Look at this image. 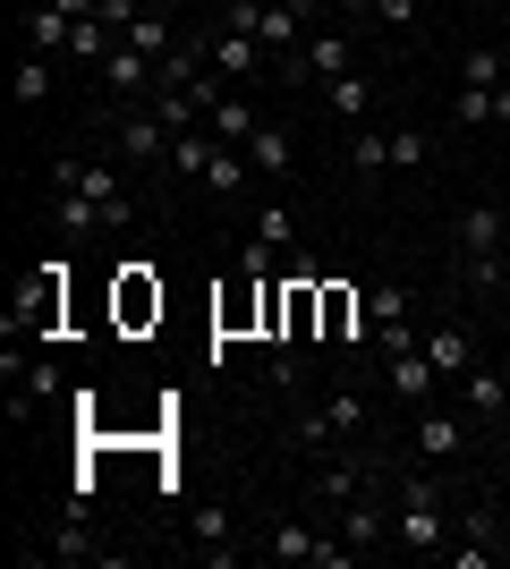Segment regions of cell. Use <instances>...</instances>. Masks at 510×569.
<instances>
[{"label": "cell", "mask_w": 510, "mask_h": 569, "mask_svg": "<svg viewBox=\"0 0 510 569\" xmlns=\"http://www.w3.org/2000/svg\"><path fill=\"white\" fill-rule=\"evenodd\" d=\"M51 196H86L102 213V230H128L137 221V196H128V162L120 153H60L51 162Z\"/></svg>", "instance_id": "1"}, {"label": "cell", "mask_w": 510, "mask_h": 569, "mask_svg": "<svg viewBox=\"0 0 510 569\" xmlns=\"http://www.w3.org/2000/svg\"><path fill=\"white\" fill-rule=\"evenodd\" d=\"M391 545H409V552H426V561H442L451 519H442L434 476H400V485H391Z\"/></svg>", "instance_id": "2"}, {"label": "cell", "mask_w": 510, "mask_h": 569, "mask_svg": "<svg viewBox=\"0 0 510 569\" xmlns=\"http://www.w3.org/2000/svg\"><path fill=\"white\" fill-rule=\"evenodd\" d=\"M510 221L493 213V204H468L460 213V272H468V289H493V281H510Z\"/></svg>", "instance_id": "3"}, {"label": "cell", "mask_w": 510, "mask_h": 569, "mask_svg": "<svg viewBox=\"0 0 510 569\" xmlns=\"http://www.w3.org/2000/svg\"><path fill=\"white\" fill-rule=\"evenodd\" d=\"M111 153H120L128 170H153V162H170V128L137 102V111H111Z\"/></svg>", "instance_id": "4"}, {"label": "cell", "mask_w": 510, "mask_h": 569, "mask_svg": "<svg viewBox=\"0 0 510 569\" xmlns=\"http://www.w3.org/2000/svg\"><path fill=\"white\" fill-rule=\"evenodd\" d=\"M366 323H374V340H366L374 357H391V349H417L409 289H400V281H374V289H366Z\"/></svg>", "instance_id": "5"}, {"label": "cell", "mask_w": 510, "mask_h": 569, "mask_svg": "<svg viewBox=\"0 0 510 569\" xmlns=\"http://www.w3.org/2000/svg\"><path fill=\"white\" fill-rule=\"evenodd\" d=\"M468 451V417L460 408H417V459H426V468H451V459Z\"/></svg>", "instance_id": "6"}, {"label": "cell", "mask_w": 510, "mask_h": 569, "mask_svg": "<svg viewBox=\"0 0 510 569\" xmlns=\"http://www.w3.org/2000/svg\"><path fill=\"white\" fill-rule=\"evenodd\" d=\"M383 375H391V400H409V408H426L434 400V357H426V340H417V349H391L383 357Z\"/></svg>", "instance_id": "7"}, {"label": "cell", "mask_w": 510, "mask_h": 569, "mask_svg": "<svg viewBox=\"0 0 510 569\" xmlns=\"http://www.w3.org/2000/svg\"><path fill=\"white\" fill-rule=\"evenodd\" d=\"M69 34H77V18L60 9V0H34V9H26V51H34V60H60Z\"/></svg>", "instance_id": "8"}, {"label": "cell", "mask_w": 510, "mask_h": 569, "mask_svg": "<svg viewBox=\"0 0 510 569\" xmlns=\"http://www.w3.org/2000/svg\"><path fill=\"white\" fill-rule=\"evenodd\" d=\"M264 60H272V51L256 43V34H239V26H221V34H213V69L221 77H272Z\"/></svg>", "instance_id": "9"}, {"label": "cell", "mask_w": 510, "mask_h": 569, "mask_svg": "<svg viewBox=\"0 0 510 569\" xmlns=\"http://www.w3.org/2000/svg\"><path fill=\"white\" fill-rule=\"evenodd\" d=\"M460 408H468V417H502V408H510V375H502V366H468V375H460Z\"/></svg>", "instance_id": "10"}, {"label": "cell", "mask_w": 510, "mask_h": 569, "mask_svg": "<svg viewBox=\"0 0 510 569\" xmlns=\"http://www.w3.org/2000/svg\"><path fill=\"white\" fill-rule=\"evenodd\" d=\"M340 536H349V552H374V545H391V510L358 493L349 510H340Z\"/></svg>", "instance_id": "11"}, {"label": "cell", "mask_w": 510, "mask_h": 569, "mask_svg": "<svg viewBox=\"0 0 510 569\" xmlns=\"http://www.w3.org/2000/svg\"><path fill=\"white\" fill-rule=\"evenodd\" d=\"M332 442H340V426H332V408H290V451H307V459H332Z\"/></svg>", "instance_id": "12"}, {"label": "cell", "mask_w": 510, "mask_h": 569, "mask_svg": "<svg viewBox=\"0 0 510 569\" xmlns=\"http://www.w3.org/2000/svg\"><path fill=\"white\" fill-rule=\"evenodd\" d=\"M239 153H247V162H256V179H290V162H298L290 128H256V137H247Z\"/></svg>", "instance_id": "13"}, {"label": "cell", "mask_w": 510, "mask_h": 569, "mask_svg": "<svg viewBox=\"0 0 510 569\" xmlns=\"http://www.w3.org/2000/svg\"><path fill=\"white\" fill-rule=\"evenodd\" d=\"M34 561H94V527H86V510H69V519L51 527L43 545H34Z\"/></svg>", "instance_id": "14"}, {"label": "cell", "mask_w": 510, "mask_h": 569, "mask_svg": "<svg viewBox=\"0 0 510 569\" xmlns=\"http://www.w3.org/2000/svg\"><path fill=\"white\" fill-rule=\"evenodd\" d=\"M426 357H434V375L451 382V391H460V375H468V366H477V340H468L460 323H442V332L426 340Z\"/></svg>", "instance_id": "15"}, {"label": "cell", "mask_w": 510, "mask_h": 569, "mask_svg": "<svg viewBox=\"0 0 510 569\" xmlns=\"http://www.w3.org/2000/svg\"><path fill=\"white\" fill-rule=\"evenodd\" d=\"M358 493H366V468H358V459H316V501L349 510Z\"/></svg>", "instance_id": "16"}, {"label": "cell", "mask_w": 510, "mask_h": 569, "mask_svg": "<svg viewBox=\"0 0 510 569\" xmlns=\"http://www.w3.org/2000/svg\"><path fill=\"white\" fill-rule=\"evenodd\" d=\"M204 128H213L221 144H247L264 119H256V102H247V94H230V86H221V102H213V119H204Z\"/></svg>", "instance_id": "17"}, {"label": "cell", "mask_w": 510, "mask_h": 569, "mask_svg": "<svg viewBox=\"0 0 510 569\" xmlns=\"http://www.w3.org/2000/svg\"><path fill=\"white\" fill-rule=\"evenodd\" d=\"M196 552H204V561H239V545H230V536H239V527H230V510H196Z\"/></svg>", "instance_id": "18"}, {"label": "cell", "mask_w": 510, "mask_h": 569, "mask_svg": "<svg viewBox=\"0 0 510 569\" xmlns=\"http://www.w3.org/2000/svg\"><path fill=\"white\" fill-rule=\"evenodd\" d=\"M323 102H332L340 119H366V102H374V77H358V69L332 77V86H323Z\"/></svg>", "instance_id": "19"}, {"label": "cell", "mask_w": 510, "mask_h": 569, "mask_svg": "<svg viewBox=\"0 0 510 569\" xmlns=\"http://www.w3.org/2000/svg\"><path fill=\"white\" fill-rule=\"evenodd\" d=\"M128 43L146 51V60H162V51H179V34H170V9H146V18L128 26Z\"/></svg>", "instance_id": "20"}, {"label": "cell", "mask_w": 510, "mask_h": 569, "mask_svg": "<svg viewBox=\"0 0 510 569\" xmlns=\"http://www.w3.org/2000/svg\"><path fill=\"white\" fill-rule=\"evenodd\" d=\"M170 170H179V179H204V170H213V137H170Z\"/></svg>", "instance_id": "21"}, {"label": "cell", "mask_w": 510, "mask_h": 569, "mask_svg": "<svg viewBox=\"0 0 510 569\" xmlns=\"http://www.w3.org/2000/svg\"><path fill=\"white\" fill-rule=\"evenodd\" d=\"M502 77L510 69H502V51H493V43H468L460 51V86H502Z\"/></svg>", "instance_id": "22"}, {"label": "cell", "mask_w": 510, "mask_h": 569, "mask_svg": "<svg viewBox=\"0 0 510 569\" xmlns=\"http://www.w3.org/2000/svg\"><path fill=\"white\" fill-rule=\"evenodd\" d=\"M349 162H358V179H374V170H391V137H374V128H358V137H349Z\"/></svg>", "instance_id": "23"}, {"label": "cell", "mask_w": 510, "mask_h": 569, "mask_svg": "<svg viewBox=\"0 0 510 569\" xmlns=\"http://www.w3.org/2000/svg\"><path fill=\"white\" fill-rule=\"evenodd\" d=\"M451 119H460V128H493V86H460V94H451Z\"/></svg>", "instance_id": "24"}, {"label": "cell", "mask_w": 510, "mask_h": 569, "mask_svg": "<svg viewBox=\"0 0 510 569\" xmlns=\"http://www.w3.org/2000/svg\"><path fill=\"white\" fill-rule=\"evenodd\" d=\"M323 408H332L340 442H358V433H366V400H358V391H323Z\"/></svg>", "instance_id": "25"}, {"label": "cell", "mask_w": 510, "mask_h": 569, "mask_svg": "<svg viewBox=\"0 0 510 569\" xmlns=\"http://www.w3.org/2000/svg\"><path fill=\"white\" fill-rule=\"evenodd\" d=\"M256 238H264L272 256H281V247H290V238H298V221H290V204H264V213H256Z\"/></svg>", "instance_id": "26"}, {"label": "cell", "mask_w": 510, "mask_h": 569, "mask_svg": "<svg viewBox=\"0 0 510 569\" xmlns=\"http://www.w3.org/2000/svg\"><path fill=\"white\" fill-rule=\"evenodd\" d=\"M426 153H434V144L417 137V128H391V170H426Z\"/></svg>", "instance_id": "27"}, {"label": "cell", "mask_w": 510, "mask_h": 569, "mask_svg": "<svg viewBox=\"0 0 510 569\" xmlns=\"http://www.w3.org/2000/svg\"><path fill=\"white\" fill-rule=\"evenodd\" d=\"M18 102H51V60H34V51H26V69H18Z\"/></svg>", "instance_id": "28"}, {"label": "cell", "mask_w": 510, "mask_h": 569, "mask_svg": "<svg viewBox=\"0 0 510 569\" xmlns=\"http://www.w3.org/2000/svg\"><path fill=\"white\" fill-rule=\"evenodd\" d=\"M493 552H502V545H477V536H460V545H442V561H451V569H493Z\"/></svg>", "instance_id": "29"}, {"label": "cell", "mask_w": 510, "mask_h": 569, "mask_svg": "<svg viewBox=\"0 0 510 569\" xmlns=\"http://www.w3.org/2000/svg\"><path fill=\"white\" fill-rule=\"evenodd\" d=\"M264 375L281 382V391H298V349H281V340H272V349H264Z\"/></svg>", "instance_id": "30"}, {"label": "cell", "mask_w": 510, "mask_h": 569, "mask_svg": "<svg viewBox=\"0 0 510 569\" xmlns=\"http://www.w3.org/2000/svg\"><path fill=\"white\" fill-rule=\"evenodd\" d=\"M94 18H102V26H120V34H128V26L146 18V0H94Z\"/></svg>", "instance_id": "31"}, {"label": "cell", "mask_w": 510, "mask_h": 569, "mask_svg": "<svg viewBox=\"0 0 510 569\" xmlns=\"http://www.w3.org/2000/svg\"><path fill=\"white\" fill-rule=\"evenodd\" d=\"M374 18L383 26H417V0H374Z\"/></svg>", "instance_id": "32"}, {"label": "cell", "mask_w": 510, "mask_h": 569, "mask_svg": "<svg viewBox=\"0 0 510 569\" xmlns=\"http://www.w3.org/2000/svg\"><path fill=\"white\" fill-rule=\"evenodd\" d=\"M493 128H510V77L493 86Z\"/></svg>", "instance_id": "33"}, {"label": "cell", "mask_w": 510, "mask_h": 569, "mask_svg": "<svg viewBox=\"0 0 510 569\" xmlns=\"http://www.w3.org/2000/svg\"><path fill=\"white\" fill-rule=\"evenodd\" d=\"M332 9H358V18H374V0H332Z\"/></svg>", "instance_id": "34"}, {"label": "cell", "mask_w": 510, "mask_h": 569, "mask_svg": "<svg viewBox=\"0 0 510 569\" xmlns=\"http://www.w3.org/2000/svg\"><path fill=\"white\" fill-rule=\"evenodd\" d=\"M502 256H510V247H502Z\"/></svg>", "instance_id": "35"}]
</instances>
